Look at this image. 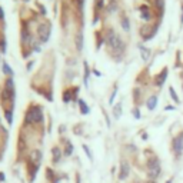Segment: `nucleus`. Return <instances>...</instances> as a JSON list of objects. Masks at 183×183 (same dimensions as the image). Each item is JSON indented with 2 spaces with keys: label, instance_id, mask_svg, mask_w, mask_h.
Masks as SVG:
<instances>
[{
  "label": "nucleus",
  "instance_id": "423d86ee",
  "mask_svg": "<svg viewBox=\"0 0 183 183\" xmlns=\"http://www.w3.org/2000/svg\"><path fill=\"white\" fill-rule=\"evenodd\" d=\"M167 73H169V72H167V69H163L160 73H159V75L155 77V83H156L157 86H162V85L165 83V80H166V77H167Z\"/></svg>",
  "mask_w": 183,
  "mask_h": 183
},
{
  "label": "nucleus",
  "instance_id": "bb28decb",
  "mask_svg": "<svg viewBox=\"0 0 183 183\" xmlns=\"http://www.w3.org/2000/svg\"><path fill=\"white\" fill-rule=\"evenodd\" d=\"M182 9H183V7H182ZM182 23H183V17H182Z\"/></svg>",
  "mask_w": 183,
  "mask_h": 183
},
{
  "label": "nucleus",
  "instance_id": "a211bd4d",
  "mask_svg": "<svg viewBox=\"0 0 183 183\" xmlns=\"http://www.w3.org/2000/svg\"><path fill=\"white\" fill-rule=\"evenodd\" d=\"M53 155H54V160L57 162L60 159V152H59V149H57V147H54V149H53Z\"/></svg>",
  "mask_w": 183,
  "mask_h": 183
},
{
  "label": "nucleus",
  "instance_id": "f257e3e1",
  "mask_svg": "<svg viewBox=\"0 0 183 183\" xmlns=\"http://www.w3.org/2000/svg\"><path fill=\"white\" fill-rule=\"evenodd\" d=\"M42 119H43V113H42V109L39 106H32L27 110L26 114L27 123H37V122H42Z\"/></svg>",
  "mask_w": 183,
  "mask_h": 183
},
{
  "label": "nucleus",
  "instance_id": "5701e85b",
  "mask_svg": "<svg viewBox=\"0 0 183 183\" xmlns=\"http://www.w3.org/2000/svg\"><path fill=\"white\" fill-rule=\"evenodd\" d=\"M72 153V145L67 143V147H66V155H70Z\"/></svg>",
  "mask_w": 183,
  "mask_h": 183
},
{
  "label": "nucleus",
  "instance_id": "f3484780",
  "mask_svg": "<svg viewBox=\"0 0 183 183\" xmlns=\"http://www.w3.org/2000/svg\"><path fill=\"white\" fill-rule=\"evenodd\" d=\"M155 5L157 6V9H159V10H163V7H165V2H163V0H155Z\"/></svg>",
  "mask_w": 183,
  "mask_h": 183
},
{
  "label": "nucleus",
  "instance_id": "9b49d317",
  "mask_svg": "<svg viewBox=\"0 0 183 183\" xmlns=\"http://www.w3.org/2000/svg\"><path fill=\"white\" fill-rule=\"evenodd\" d=\"M146 104H147V109H149V110H153V109L157 106V97L156 96H150Z\"/></svg>",
  "mask_w": 183,
  "mask_h": 183
},
{
  "label": "nucleus",
  "instance_id": "b1692460",
  "mask_svg": "<svg viewBox=\"0 0 183 183\" xmlns=\"http://www.w3.org/2000/svg\"><path fill=\"white\" fill-rule=\"evenodd\" d=\"M5 19V13H3V9L0 7V20H3Z\"/></svg>",
  "mask_w": 183,
  "mask_h": 183
},
{
  "label": "nucleus",
  "instance_id": "412c9836",
  "mask_svg": "<svg viewBox=\"0 0 183 183\" xmlns=\"http://www.w3.org/2000/svg\"><path fill=\"white\" fill-rule=\"evenodd\" d=\"M63 100H65V102H70V95H69V92H65V95H63Z\"/></svg>",
  "mask_w": 183,
  "mask_h": 183
},
{
  "label": "nucleus",
  "instance_id": "6ab92c4d",
  "mask_svg": "<svg viewBox=\"0 0 183 183\" xmlns=\"http://www.w3.org/2000/svg\"><path fill=\"white\" fill-rule=\"evenodd\" d=\"M0 50H2L3 53L6 52V43H5V39H2V40H0Z\"/></svg>",
  "mask_w": 183,
  "mask_h": 183
},
{
  "label": "nucleus",
  "instance_id": "7ed1b4c3",
  "mask_svg": "<svg viewBox=\"0 0 183 183\" xmlns=\"http://www.w3.org/2000/svg\"><path fill=\"white\" fill-rule=\"evenodd\" d=\"M108 44L110 47L113 49V50H119V49H123V42H122V39L119 37L116 33L110 32V36L108 34Z\"/></svg>",
  "mask_w": 183,
  "mask_h": 183
},
{
  "label": "nucleus",
  "instance_id": "a878e982",
  "mask_svg": "<svg viewBox=\"0 0 183 183\" xmlns=\"http://www.w3.org/2000/svg\"><path fill=\"white\" fill-rule=\"evenodd\" d=\"M146 183H156V182H153V180H147Z\"/></svg>",
  "mask_w": 183,
  "mask_h": 183
},
{
  "label": "nucleus",
  "instance_id": "39448f33",
  "mask_svg": "<svg viewBox=\"0 0 183 183\" xmlns=\"http://www.w3.org/2000/svg\"><path fill=\"white\" fill-rule=\"evenodd\" d=\"M130 173V166L127 162H122L120 163V170H119V179L120 180H124V179L129 176Z\"/></svg>",
  "mask_w": 183,
  "mask_h": 183
},
{
  "label": "nucleus",
  "instance_id": "f8f14e48",
  "mask_svg": "<svg viewBox=\"0 0 183 183\" xmlns=\"http://www.w3.org/2000/svg\"><path fill=\"white\" fill-rule=\"evenodd\" d=\"M140 54H142L143 60H147L149 59V56H150V50L146 49V47H140Z\"/></svg>",
  "mask_w": 183,
  "mask_h": 183
},
{
  "label": "nucleus",
  "instance_id": "aec40b11",
  "mask_svg": "<svg viewBox=\"0 0 183 183\" xmlns=\"http://www.w3.org/2000/svg\"><path fill=\"white\" fill-rule=\"evenodd\" d=\"M169 90H170V96L173 97V100H175V102H179V99H178V96H176V93H175V90H173L172 87H170Z\"/></svg>",
  "mask_w": 183,
  "mask_h": 183
},
{
  "label": "nucleus",
  "instance_id": "4468645a",
  "mask_svg": "<svg viewBox=\"0 0 183 183\" xmlns=\"http://www.w3.org/2000/svg\"><path fill=\"white\" fill-rule=\"evenodd\" d=\"M3 72H5V75H9V76H11L13 75V72H11V69H10V66L7 65V63H3Z\"/></svg>",
  "mask_w": 183,
  "mask_h": 183
},
{
  "label": "nucleus",
  "instance_id": "393cba45",
  "mask_svg": "<svg viewBox=\"0 0 183 183\" xmlns=\"http://www.w3.org/2000/svg\"><path fill=\"white\" fill-rule=\"evenodd\" d=\"M133 113H135V117H137V119L140 117V114H139V110H137V109H135V110H133Z\"/></svg>",
  "mask_w": 183,
  "mask_h": 183
},
{
  "label": "nucleus",
  "instance_id": "f03ea898",
  "mask_svg": "<svg viewBox=\"0 0 183 183\" xmlns=\"http://www.w3.org/2000/svg\"><path fill=\"white\" fill-rule=\"evenodd\" d=\"M50 23L49 22H44V23H40L37 27V34H39V40L40 42H47L49 40V36H50Z\"/></svg>",
  "mask_w": 183,
  "mask_h": 183
},
{
  "label": "nucleus",
  "instance_id": "1a4fd4ad",
  "mask_svg": "<svg viewBox=\"0 0 183 183\" xmlns=\"http://www.w3.org/2000/svg\"><path fill=\"white\" fill-rule=\"evenodd\" d=\"M140 11H142L140 16L143 17L145 20H149V19L152 17V13H150V10L147 9V6H142V7H140Z\"/></svg>",
  "mask_w": 183,
  "mask_h": 183
},
{
  "label": "nucleus",
  "instance_id": "dca6fc26",
  "mask_svg": "<svg viewBox=\"0 0 183 183\" xmlns=\"http://www.w3.org/2000/svg\"><path fill=\"white\" fill-rule=\"evenodd\" d=\"M122 27H123L124 30H129V20L126 19V17H122Z\"/></svg>",
  "mask_w": 183,
  "mask_h": 183
},
{
  "label": "nucleus",
  "instance_id": "4be33fe9",
  "mask_svg": "<svg viewBox=\"0 0 183 183\" xmlns=\"http://www.w3.org/2000/svg\"><path fill=\"white\" fill-rule=\"evenodd\" d=\"M83 150H85V152H86V153H87V156H89V159H92V152L89 150V147H87L86 145L83 146Z\"/></svg>",
  "mask_w": 183,
  "mask_h": 183
},
{
  "label": "nucleus",
  "instance_id": "0eeeda50",
  "mask_svg": "<svg viewBox=\"0 0 183 183\" xmlns=\"http://www.w3.org/2000/svg\"><path fill=\"white\" fill-rule=\"evenodd\" d=\"M173 146H175V150L178 152V153H182V152H183V133L175 139Z\"/></svg>",
  "mask_w": 183,
  "mask_h": 183
},
{
  "label": "nucleus",
  "instance_id": "6e6552de",
  "mask_svg": "<svg viewBox=\"0 0 183 183\" xmlns=\"http://www.w3.org/2000/svg\"><path fill=\"white\" fill-rule=\"evenodd\" d=\"M75 43H76V49L80 52L82 49H83V33L82 32H79L75 36Z\"/></svg>",
  "mask_w": 183,
  "mask_h": 183
},
{
  "label": "nucleus",
  "instance_id": "ddd939ff",
  "mask_svg": "<svg viewBox=\"0 0 183 183\" xmlns=\"http://www.w3.org/2000/svg\"><path fill=\"white\" fill-rule=\"evenodd\" d=\"M113 113H114V117H116V119H119V117H120V114H122V104H120V103L114 106Z\"/></svg>",
  "mask_w": 183,
  "mask_h": 183
},
{
  "label": "nucleus",
  "instance_id": "9d476101",
  "mask_svg": "<svg viewBox=\"0 0 183 183\" xmlns=\"http://www.w3.org/2000/svg\"><path fill=\"white\" fill-rule=\"evenodd\" d=\"M30 160L34 162L36 165H39V163H40V160H42V153H40L39 150L32 152V155H30Z\"/></svg>",
  "mask_w": 183,
  "mask_h": 183
},
{
  "label": "nucleus",
  "instance_id": "2eb2a0df",
  "mask_svg": "<svg viewBox=\"0 0 183 183\" xmlns=\"http://www.w3.org/2000/svg\"><path fill=\"white\" fill-rule=\"evenodd\" d=\"M79 104H80L82 113H83V114H85V113H89V108H87L86 104H85V102H83V100H80V102H79Z\"/></svg>",
  "mask_w": 183,
  "mask_h": 183
},
{
  "label": "nucleus",
  "instance_id": "20e7f679",
  "mask_svg": "<svg viewBox=\"0 0 183 183\" xmlns=\"http://www.w3.org/2000/svg\"><path fill=\"white\" fill-rule=\"evenodd\" d=\"M147 173L150 178H157L159 173H160V165L156 159H152L149 163H147Z\"/></svg>",
  "mask_w": 183,
  "mask_h": 183
}]
</instances>
